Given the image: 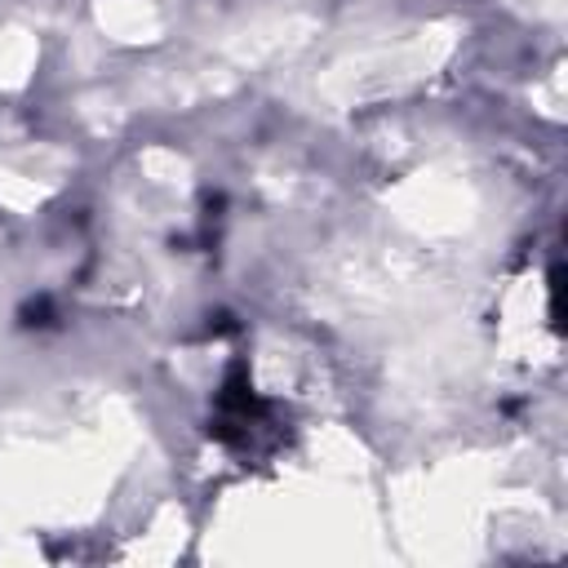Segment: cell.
I'll return each instance as SVG.
<instances>
[{
    "mask_svg": "<svg viewBox=\"0 0 568 568\" xmlns=\"http://www.w3.org/2000/svg\"><path fill=\"white\" fill-rule=\"evenodd\" d=\"M213 435L235 457H266L280 444V417L248 386L244 368H231L222 390H217V399H213Z\"/></svg>",
    "mask_w": 568,
    "mask_h": 568,
    "instance_id": "cell-1",
    "label": "cell"
}]
</instances>
